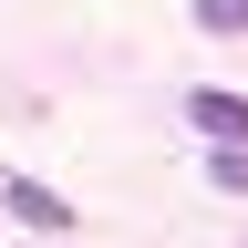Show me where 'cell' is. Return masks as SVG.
Instances as JSON below:
<instances>
[{"instance_id":"6da1fadb","label":"cell","mask_w":248,"mask_h":248,"mask_svg":"<svg viewBox=\"0 0 248 248\" xmlns=\"http://www.w3.org/2000/svg\"><path fill=\"white\" fill-rule=\"evenodd\" d=\"M186 124H197L207 145H248V93H217V83H197V93H186Z\"/></svg>"},{"instance_id":"7a4b0ae2","label":"cell","mask_w":248,"mask_h":248,"mask_svg":"<svg viewBox=\"0 0 248 248\" xmlns=\"http://www.w3.org/2000/svg\"><path fill=\"white\" fill-rule=\"evenodd\" d=\"M0 207H11L31 238H62V228H73V197H52V186H31V176H11V186H0Z\"/></svg>"},{"instance_id":"3957f363","label":"cell","mask_w":248,"mask_h":248,"mask_svg":"<svg viewBox=\"0 0 248 248\" xmlns=\"http://www.w3.org/2000/svg\"><path fill=\"white\" fill-rule=\"evenodd\" d=\"M197 31H217V42H248V0H197Z\"/></svg>"},{"instance_id":"277c9868","label":"cell","mask_w":248,"mask_h":248,"mask_svg":"<svg viewBox=\"0 0 248 248\" xmlns=\"http://www.w3.org/2000/svg\"><path fill=\"white\" fill-rule=\"evenodd\" d=\"M207 176L228 186V197H248V145H217V155H207Z\"/></svg>"},{"instance_id":"5b68a950","label":"cell","mask_w":248,"mask_h":248,"mask_svg":"<svg viewBox=\"0 0 248 248\" xmlns=\"http://www.w3.org/2000/svg\"><path fill=\"white\" fill-rule=\"evenodd\" d=\"M42 248H62V238H42Z\"/></svg>"}]
</instances>
